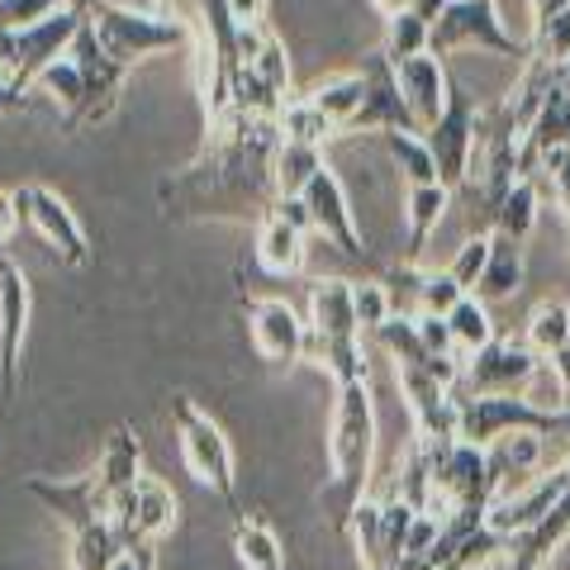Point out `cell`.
Instances as JSON below:
<instances>
[{
    "mask_svg": "<svg viewBox=\"0 0 570 570\" xmlns=\"http://www.w3.org/2000/svg\"><path fill=\"white\" fill-rule=\"evenodd\" d=\"M24 490L33 499H43V504L67 523V532L110 519V504H115L110 490H105V480L96 471H86L81 480H43V475H29Z\"/></svg>",
    "mask_w": 570,
    "mask_h": 570,
    "instance_id": "obj_17",
    "label": "cell"
},
{
    "mask_svg": "<svg viewBox=\"0 0 570 570\" xmlns=\"http://www.w3.org/2000/svg\"><path fill=\"white\" fill-rule=\"evenodd\" d=\"M110 519L124 532V547H129V542H157L176 523V494L157 475H138L129 490L115 494Z\"/></svg>",
    "mask_w": 570,
    "mask_h": 570,
    "instance_id": "obj_16",
    "label": "cell"
},
{
    "mask_svg": "<svg viewBox=\"0 0 570 570\" xmlns=\"http://www.w3.org/2000/svg\"><path fill=\"white\" fill-rule=\"evenodd\" d=\"M67 0H0V29H24L48 20L52 10H62Z\"/></svg>",
    "mask_w": 570,
    "mask_h": 570,
    "instance_id": "obj_43",
    "label": "cell"
},
{
    "mask_svg": "<svg viewBox=\"0 0 570 570\" xmlns=\"http://www.w3.org/2000/svg\"><path fill=\"white\" fill-rule=\"evenodd\" d=\"M538 205H542V190L532 176H519L504 195H499V205L490 209V228H499V234H509V238H523L538 228Z\"/></svg>",
    "mask_w": 570,
    "mask_h": 570,
    "instance_id": "obj_24",
    "label": "cell"
},
{
    "mask_svg": "<svg viewBox=\"0 0 570 570\" xmlns=\"http://www.w3.org/2000/svg\"><path fill=\"white\" fill-rule=\"evenodd\" d=\"M110 570H153V542H129L110 561Z\"/></svg>",
    "mask_w": 570,
    "mask_h": 570,
    "instance_id": "obj_46",
    "label": "cell"
},
{
    "mask_svg": "<svg viewBox=\"0 0 570 570\" xmlns=\"http://www.w3.org/2000/svg\"><path fill=\"white\" fill-rule=\"evenodd\" d=\"M523 238H509V234H499V228H490V257H485V272H480L475 281V291L490 305V299H509V295H519V285H523Z\"/></svg>",
    "mask_w": 570,
    "mask_h": 570,
    "instance_id": "obj_22",
    "label": "cell"
},
{
    "mask_svg": "<svg viewBox=\"0 0 570 570\" xmlns=\"http://www.w3.org/2000/svg\"><path fill=\"white\" fill-rule=\"evenodd\" d=\"M29 276L20 262L0 257V395L6 404L20 390V347H24V328H29Z\"/></svg>",
    "mask_w": 570,
    "mask_h": 570,
    "instance_id": "obj_15",
    "label": "cell"
},
{
    "mask_svg": "<svg viewBox=\"0 0 570 570\" xmlns=\"http://www.w3.org/2000/svg\"><path fill=\"white\" fill-rule=\"evenodd\" d=\"M480 124H485V110L475 105V96L452 77V96L448 110H442L433 124L423 129V142L438 163V181L448 186L452 195L461 190V181L471 176V157L480 148Z\"/></svg>",
    "mask_w": 570,
    "mask_h": 570,
    "instance_id": "obj_7",
    "label": "cell"
},
{
    "mask_svg": "<svg viewBox=\"0 0 570 570\" xmlns=\"http://www.w3.org/2000/svg\"><path fill=\"white\" fill-rule=\"evenodd\" d=\"M395 385L409 404V419H414V438L423 442H452L456 438V414H461V400L452 385H442L433 371H423L414 362H395Z\"/></svg>",
    "mask_w": 570,
    "mask_h": 570,
    "instance_id": "obj_13",
    "label": "cell"
},
{
    "mask_svg": "<svg viewBox=\"0 0 570 570\" xmlns=\"http://www.w3.org/2000/svg\"><path fill=\"white\" fill-rule=\"evenodd\" d=\"M547 371L557 376V390H561L557 409H566V404H570V343H566L561 352H551V356H547Z\"/></svg>",
    "mask_w": 570,
    "mask_h": 570,
    "instance_id": "obj_47",
    "label": "cell"
},
{
    "mask_svg": "<svg viewBox=\"0 0 570 570\" xmlns=\"http://www.w3.org/2000/svg\"><path fill=\"white\" fill-rule=\"evenodd\" d=\"M528 52L532 58H542V62H566L570 58V10H557V14H547V20L532 24V39H528Z\"/></svg>",
    "mask_w": 570,
    "mask_h": 570,
    "instance_id": "obj_39",
    "label": "cell"
},
{
    "mask_svg": "<svg viewBox=\"0 0 570 570\" xmlns=\"http://www.w3.org/2000/svg\"><path fill=\"white\" fill-rule=\"evenodd\" d=\"M371 6H376L381 14H395V10H404V0H371Z\"/></svg>",
    "mask_w": 570,
    "mask_h": 570,
    "instance_id": "obj_51",
    "label": "cell"
},
{
    "mask_svg": "<svg viewBox=\"0 0 570 570\" xmlns=\"http://www.w3.org/2000/svg\"><path fill=\"white\" fill-rule=\"evenodd\" d=\"M309 234H299L281 219V214L266 209L262 214V228H257V262L266 266L272 276H305V262H309Z\"/></svg>",
    "mask_w": 570,
    "mask_h": 570,
    "instance_id": "obj_21",
    "label": "cell"
},
{
    "mask_svg": "<svg viewBox=\"0 0 570 570\" xmlns=\"http://www.w3.org/2000/svg\"><path fill=\"white\" fill-rule=\"evenodd\" d=\"M547 366L542 352H532L523 337H490L480 352H471L461 362L456 395H523L538 381V371Z\"/></svg>",
    "mask_w": 570,
    "mask_h": 570,
    "instance_id": "obj_9",
    "label": "cell"
},
{
    "mask_svg": "<svg viewBox=\"0 0 570 570\" xmlns=\"http://www.w3.org/2000/svg\"><path fill=\"white\" fill-rule=\"evenodd\" d=\"M318 115H328L337 124V134H347V124L356 119V110H362V100H366V77L362 71H347V77H328V81H318L314 91L305 96Z\"/></svg>",
    "mask_w": 570,
    "mask_h": 570,
    "instance_id": "obj_27",
    "label": "cell"
},
{
    "mask_svg": "<svg viewBox=\"0 0 570 570\" xmlns=\"http://www.w3.org/2000/svg\"><path fill=\"white\" fill-rule=\"evenodd\" d=\"M557 77H561V81H570V58H566V62H557Z\"/></svg>",
    "mask_w": 570,
    "mask_h": 570,
    "instance_id": "obj_54",
    "label": "cell"
},
{
    "mask_svg": "<svg viewBox=\"0 0 570 570\" xmlns=\"http://www.w3.org/2000/svg\"><path fill=\"white\" fill-rule=\"evenodd\" d=\"M523 343H528L532 352H542V356L561 352V347L570 343V309H566V305H557V299H542V305H532Z\"/></svg>",
    "mask_w": 570,
    "mask_h": 570,
    "instance_id": "obj_34",
    "label": "cell"
},
{
    "mask_svg": "<svg viewBox=\"0 0 570 570\" xmlns=\"http://www.w3.org/2000/svg\"><path fill=\"white\" fill-rule=\"evenodd\" d=\"M532 6V24L547 20V14H557V10H570V0H528Z\"/></svg>",
    "mask_w": 570,
    "mask_h": 570,
    "instance_id": "obj_50",
    "label": "cell"
},
{
    "mask_svg": "<svg viewBox=\"0 0 570 570\" xmlns=\"http://www.w3.org/2000/svg\"><path fill=\"white\" fill-rule=\"evenodd\" d=\"M33 86H39V91L58 105L62 110V124L71 129V119L81 115V105H86V77H81V67H77V58H71V52H62L58 62H48L39 77H33Z\"/></svg>",
    "mask_w": 570,
    "mask_h": 570,
    "instance_id": "obj_29",
    "label": "cell"
},
{
    "mask_svg": "<svg viewBox=\"0 0 570 570\" xmlns=\"http://www.w3.org/2000/svg\"><path fill=\"white\" fill-rule=\"evenodd\" d=\"M318 366L328 371L337 385L366 376V352H362V324H356L352 305V281H314L309 285V347Z\"/></svg>",
    "mask_w": 570,
    "mask_h": 570,
    "instance_id": "obj_2",
    "label": "cell"
},
{
    "mask_svg": "<svg viewBox=\"0 0 570 570\" xmlns=\"http://www.w3.org/2000/svg\"><path fill=\"white\" fill-rule=\"evenodd\" d=\"M24 110V86H14L10 77H0V115Z\"/></svg>",
    "mask_w": 570,
    "mask_h": 570,
    "instance_id": "obj_48",
    "label": "cell"
},
{
    "mask_svg": "<svg viewBox=\"0 0 570 570\" xmlns=\"http://www.w3.org/2000/svg\"><path fill=\"white\" fill-rule=\"evenodd\" d=\"M343 532H352L362 570H381V504L376 499H366V494L356 499V509H352V519H347Z\"/></svg>",
    "mask_w": 570,
    "mask_h": 570,
    "instance_id": "obj_38",
    "label": "cell"
},
{
    "mask_svg": "<svg viewBox=\"0 0 570 570\" xmlns=\"http://www.w3.org/2000/svg\"><path fill=\"white\" fill-rule=\"evenodd\" d=\"M371 461H376V400H371V381H347L337 385V409H333V433H328V485H324V509L333 528L343 532L356 499L366 494Z\"/></svg>",
    "mask_w": 570,
    "mask_h": 570,
    "instance_id": "obj_1",
    "label": "cell"
},
{
    "mask_svg": "<svg viewBox=\"0 0 570 570\" xmlns=\"http://www.w3.org/2000/svg\"><path fill=\"white\" fill-rule=\"evenodd\" d=\"M276 124H281V138L314 142V148H324L328 138H337V124H333L328 115H318L305 96H299V100H285L281 115H276Z\"/></svg>",
    "mask_w": 570,
    "mask_h": 570,
    "instance_id": "obj_35",
    "label": "cell"
},
{
    "mask_svg": "<svg viewBox=\"0 0 570 570\" xmlns=\"http://www.w3.org/2000/svg\"><path fill=\"white\" fill-rule=\"evenodd\" d=\"M171 428H176V442H181L186 471L200 480L209 494H219L224 509L234 513V519H243V509H238V466H234V448H228L224 428L214 423L190 395H171Z\"/></svg>",
    "mask_w": 570,
    "mask_h": 570,
    "instance_id": "obj_4",
    "label": "cell"
},
{
    "mask_svg": "<svg viewBox=\"0 0 570 570\" xmlns=\"http://www.w3.org/2000/svg\"><path fill=\"white\" fill-rule=\"evenodd\" d=\"M395 77H400V96L409 105V115H414L419 134H423L428 124L448 110V96H452L448 58H438V52H419V58L395 62Z\"/></svg>",
    "mask_w": 570,
    "mask_h": 570,
    "instance_id": "obj_19",
    "label": "cell"
},
{
    "mask_svg": "<svg viewBox=\"0 0 570 570\" xmlns=\"http://www.w3.org/2000/svg\"><path fill=\"white\" fill-rule=\"evenodd\" d=\"M561 438H566V442H570V404H566V409H561Z\"/></svg>",
    "mask_w": 570,
    "mask_h": 570,
    "instance_id": "obj_53",
    "label": "cell"
},
{
    "mask_svg": "<svg viewBox=\"0 0 570 570\" xmlns=\"http://www.w3.org/2000/svg\"><path fill=\"white\" fill-rule=\"evenodd\" d=\"M428 24L423 14L414 10H395V14H385V58L390 62H404V58H419V52H428Z\"/></svg>",
    "mask_w": 570,
    "mask_h": 570,
    "instance_id": "obj_36",
    "label": "cell"
},
{
    "mask_svg": "<svg viewBox=\"0 0 570 570\" xmlns=\"http://www.w3.org/2000/svg\"><path fill=\"white\" fill-rule=\"evenodd\" d=\"M138 461H142V448H138V433L129 423H119L115 428V438L105 442V452H100V461H96V475L105 480V490H110V499L115 494H124L134 485V480L142 475L138 471ZM115 509V504H110Z\"/></svg>",
    "mask_w": 570,
    "mask_h": 570,
    "instance_id": "obj_26",
    "label": "cell"
},
{
    "mask_svg": "<svg viewBox=\"0 0 570 570\" xmlns=\"http://www.w3.org/2000/svg\"><path fill=\"white\" fill-rule=\"evenodd\" d=\"M247 314V337H253V352L262 356L266 366H295V362H305V347H309V324L299 318L285 299L276 295H257V299H247L243 305Z\"/></svg>",
    "mask_w": 570,
    "mask_h": 570,
    "instance_id": "obj_12",
    "label": "cell"
},
{
    "mask_svg": "<svg viewBox=\"0 0 570 570\" xmlns=\"http://www.w3.org/2000/svg\"><path fill=\"white\" fill-rule=\"evenodd\" d=\"M119 551H124V532L115 519H100L71 532V570H110Z\"/></svg>",
    "mask_w": 570,
    "mask_h": 570,
    "instance_id": "obj_30",
    "label": "cell"
},
{
    "mask_svg": "<svg viewBox=\"0 0 570 570\" xmlns=\"http://www.w3.org/2000/svg\"><path fill=\"white\" fill-rule=\"evenodd\" d=\"M362 77H366V100L356 119L347 124V134H390V129H414L419 124L409 115V105L400 96V77H395V62L385 58V48L366 52L362 58Z\"/></svg>",
    "mask_w": 570,
    "mask_h": 570,
    "instance_id": "obj_14",
    "label": "cell"
},
{
    "mask_svg": "<svg viewBox=\"0 0 570 570\" xmlns=\"http://www.w3.org/2000/svg\"><path fill=\"white\" fill-rule=\"evenodd\" d=\"M452 205V190L442 186V181H428V186H409L404 195V219H409V243H404V257L400 262H423V247L428 238L438 234V224H442V214H448Z\"/></svg>",
    "mask_w": 570,
    "mask_h": 570,
    "instance_id": "obj_23",
    "label": "cell"
},
{
    "mask_svg": "<svg viewBox=\"0 0 570 570\" xmlns=\"http://www.w3.org/2000/svg\"><path fill=\"white\" fill-rule=\"evenodd\" d=\"M24 228V214L14 205V190H0V247L14 243V234Z\"/></svg>",
    "mask_w": 570,
    "mask_h": 570,
    "instance_id": "obj_45",
    "label": "cell"
},
{
    "mask_svg": "<svg viewBox=\"0 0 570 570\" xmlns=\"http://www.w3.org/2000/svg\"><path fill=\"white\" fill-rule=\"evenodd\" d=\"M14 205H20V214H24V228H33L62 266L91 262V238H86L77 209H71L52 186H20L14 190Z\"/></svg>",
    "mask_w": 570,
    "mask_h": 570,
    "instance_id": "obj_10",
    "label": "cell"
},
{
    "mask_svg": "<svg viewBox=\"0 0 570 570\" xmlns=\"http://www.w3.org/2000/svg\"><path fill=\"white\" fill-rule=\"evenodd\" d=\"M561 542H570V494L561 499V504H551L538 523L523 528L519 538H513L509 557H504L509 561L504 570H542Z\"/></svg>",
    "mask_w": 570,
    "mask_h": 570,
    "instance_id": "obj_20",
    "label": "cell"
},
{
    "mask_svg": "<svg viewBox=\"0 0 570 570\" xmlns=\"http://www.w3.org/2000/svg\"><path fill=\"white\" fill-rule=\"evenodd\" d=\"M305 195V205H309V214H314V234H324L337 253L343 257H352V262H362V266H371V272H381L385 262H376L371 257V247H366V238L356 234V219H352V200H347V186L337 181V171L324 163L314 171V181L299 190Z\"/></svg>",
    "mask_w": 570,
    "mask_h": 570,
    "instance_id": "obj_11",
    "label": "cell"
},
{
    "mask_svg": "<svg viewBox=\"0 0 570 570\" xmlns=\"http://www.w3.org/2000/svg\"><path fill=\"white\" fill-rule=\"evenodd\" d=\"M461 48L499 52V58H513V62H528L532 58L528 43H519L504 29L494 0H448V6H442L433 29H428V52H438V58H452V52H461Z\"/></svg>",
    "mask_w": 570,
    "mask_h": 570,
    "instance_id": "obj_5",
    "label": "cell"
},
{
    "mask_svg": "<svg viewBox=\"0 0 570 570\" xmlns=\"http://www.w3.org/2000/svg\"><path fill=\"white\" fill-rule=\"evenodd\" d=\"M461 414H456V438L490 448V442L509 438V433H542V438H561V409H542L528 395H456Z\"/></svg>",
    "mask_w": 570,
    "mask_h": 570,
    "instance_id": "obj_6",
    "label": "cell"
},
{
    "mask_svg": "<svg viewBox=\"0 0 570 570\" xmlns=\"http://www.w3.org/2000/svg\"><path fill=\"white\" fill-rule=\"evenodd\" d=\"M234 557L243 570H285V547L262 519H234Z\"/></svg>",
    "mask_w": 570,
    "mask_h": 570,
    "instance_id": "obj_28",
    "label": "cell"
},
{
    "mask_svg": "<svg viewBox=\"0 0 570 570\" xmlns=\"http://www.w3.org/2000/svg\"><path fill=\"white\" fill-rule=\"evenodd\" d=\"M414 504L400 494H390L381 504V570H400L404 557V538H409V523H414Z\"/></svg>",
    "mask_w": 570,
    "mask_h": 570,
    "instance_id": "obj_37",
    "label": "cell"
},
{
    "mask_svg": "<svg viewBox=\"0 0 570 570\" xmlns=\"http://www.w3.org/2000/svg\"><path fill=\"white\" fill-rule=\"evenodd\" d=\"M324 167V148H314V142H295V138H281L276 153H272V186L276 195H299L314 171Z\"/></svg>",
    "mask_w": 570,
    "mask_h": 570,
    "instance_id": "obj_25",
    "label": "cell"
},
{
    "mask_svg": "<svg viewBox=\"0 0 570 570\" xmlns=\"http://www.w3.org/2000/svg\"><path fill=\"white\" fill-rule=\"evenodd\" d=\"M381 142H385L390 163L400 167V176H404L409 186L438 181V163H433V153H428L423 134H414V129H390V134H381Z\"/></svg>",
    "mask_w": 570,
    "mask_h": 570,
    "instance_id": "obj_31",
    "label": "cell"
},
{
    "mask_svg": "<svg viewBox=\"0 0 570 570\" xmlns=\"http://www.w3.org/2000/svg\"><path fill=\"white\" fill-rule=\"evenodd\" d=\"M86 24L96 29V39L105 43L115 62L134 67L153 52H171V48H195V29L186 20H176L167 10H134V6H115V0H100V6L86 14Z\"/></svg>",
    "mask_w": 570,
    "mask_h": 570,
    "instance_id": "obj_3",
    "label": "cell"
},
{
    "mask_svg": "<svg viewBox=\"0 0 570 570\" xmlns=\"http://www.w3.org/2000/svg\"><path fill=\"white\" fill-rule=\"evenodd\" d=\"M86 14L81 10H52L48 20L39 24H24V29H0V77H10L14 86H33V77L48 67V62H58L62 52L71 48V39H77V29H81Z\"/></svg>",
    "mask_w": 570,
    "mask_h": 570,
    "instance_id": "obj_8",
    "label": "cell"
},
{
    "mask_svg": "<svg viewBox=\"0 0 570 570\" xmlns=\"http://www.w3.org/2000/svg\"><path fill=\"white\" fill-rule=\"evenodd\" d=\"M485 257H490V234H475V238H466L456 247V257L448 262V272H452V281L461 285V291H475V281H480V272H485Z\"/></svg>",
    "mask_w": 570,
    "mask_h": 570,
    "instance_id": "obj_42",
    "label": "cell"
},
{
    "mask_svg": "<svg viewBox=\"0 0 570 570\" xmlns=\"http://www.w3.org/2000/svg\"><path fill=\"white\" fill-rule=\"evenodd\" d=\"M570 494V461L557 471H542V475H532L523 490H513V494H494V504L485 513V523L499 528L504 538H519L523 528H532L542 519V513L551 504H561V499Z\"/></svg>",
    "mask_w": 570,
    "mask_h": 570,
    "instance_id": "obj_18",
    "label": "cell"
},
{
    "mask_svg": "<svg viewBox=\"0 0 570 570\" xmlns=\"http://www.w3.org/2000/svg\"><path fill=\"white\" fill-rule=\"evenodd\" d=\"M352 305H356V324H362V333H376L390 314H395V299H390L385 281H362L352 285Z\"/></svg>",
    "mask_w": 570,
    "mask_h": 570,
    "instance_id": "obj_40",
    "label": "cell"
},
{
    "mask_svg": "<svg viewBox=\"0 0 570 570\" xmlns=\"http://www.w3.org/2000/svg\"><path fill=\"white\" fill-rule=\"evenodd\" d=\"M461 295H466V291L452 281L448 266H442V272H423V281H419V309L423 314H452V305H456Z\"/></svg>",
    "mask_w": 570,
    "mask_h": 570,
    "instance_id": "obj_41",
    "label": "cell"
},
{
    "mask_svg": "<svg viewBox=\"0 0 570 570\" xmlns=\"http://www.w3.org/2000/svg\"><path fill=\"white\" fill-rule=\"evenodd\" d=\"M414 324H419V337H423V347L428 356H461L456 352V337H452V324H448V314H414Z\"/></svg>",
    "mask_w": 570,
    "mask_h": 570,
    "instance_id": "obj_44",
    "label": "cell"
},
{
    "mask_svg": "<svg viewBox=\"0 0 570 570\" xmlns=\"http://www.w3.org/2000/svg\"><path fill=\"white\" fill-rule=\"evenodd\" d=\"M262 10H266V0H228V14H234L238 24L262 20Z\"/></svg>",
    "mask_w": 570,
    "mask_h": 570,
    "instance_id": "obj_49",
    "label": "cell"
},
{
    "mask_svg": "<svg viewBox=\"0 0 570 570\" xmlns=\"http://www.w3.org/2000/svg\"><path fill=\"white\" fill-rule=\"evenodd\" d=\"M67 6H71V10H81V14H91V10L100 6V0H67Z\"/></svg>",
    "mask_w": 570,
    "mask_h": 570,
    "instance_id": "obj_52",
    "label": "cell"
},
{
    "mask_svg": "<svg viewBox=\"0 0 570 570\" xmlns=\"http://www.w3.org/2000/svg\"><path fill=\"white\" fill-rule=\"evenodd\" d=\"M448 324H452V337H456V352L461 356H471L480 352L494 337V318H490V305L480 295H461L452 314H448Z\"/></svg>",
    "mask_w": 570,
    "mask_h": 570,
    "instance_id": "obj_33",
    "label": "cell"
},
{
    "mask_svg": "<svg viewBox=\"0 0 570 570\" xmlns=\"http://www.w3.org/2000/svg\"><path fill=\"white\" fill-rule=\"evenodd\" d=\"M485 456H490V475L504 485L509 475L538 471V461H542V433H509V438L490 442Z\"/></svg>",
    "mask_w": 570,
    "mask_h": 570,
    "instance_id": "obj_32",
    "label": "cell"
}]
</instances>
